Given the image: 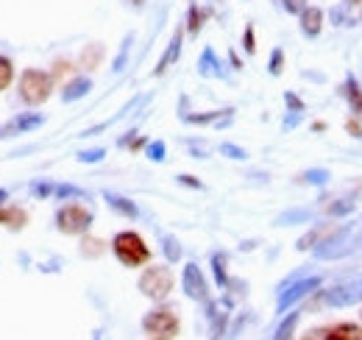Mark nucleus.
<instances>
[{"mask_svg": "<svg viewBox=\"0 0 362 340\" xmlns=\"http://www.w3.org/2000/svg\"><path fill=\"white\" fill-rule=\"evenodd\" d=\"M209 265H212L215 285H218V288H226L228 285V254L226 251H215V254L209 256Z\"/></svg>", "mask_w": 362, "mask_h": 340, "instance_id": "obj_21", "label": "nucleus"}, {"mask_svg": "<svg viewBox=\"0 0 362 340\" xmlns=\"http://www.w3.org/2000/svg\"><path fill=\"white\" fill-rule=\"evenodd\" d=\"M100 56H103V45L92 42V45H87V47L81 50V56H78V64H81L84 70H95V67L100 64Z\"/></svg>", "mask_w": 362, "mask_h": 340, "instance_id": "obj_24", "label": "nucleus"}, {"mask_svg": "<svg viewBox=\"0 0 362 340\" xmlns=\"http://www.w3.org/2000/svg\"><path fill=\"white\" fill-rule=\"evenodd\" d=\"M92 89V79L90 76H76V79H70L64 89H62V103H76V101H81V98H87Z\"/></svg>", "mask_w": 362, "mask_h": 340, "instance_id": "obj_17", "label": "nucleus"}, {"mask_svg": "<svg viewBox=\"0 0 362 340\" xmlns=\"http://www.w3.org/2000/svg\"><path fill=\"white\" fill-rule=\"evenodd\" d=\"M320 332H323V340H362V327L351 324V321H340V324L326 327Z\"/></svg>", "mask_w": 362, "mask_h": 340, "instance_id": "obj_18", "label": "nucleus"}, {"mask_svg": "<svg viewBox=\"0 0 362 340\" xmlns=\"http://www.w3.org/2000/svg\"><path fill=\"white\" fill-rule=\"evenodd\" d=\"M129 3H132L134 8H139V6H145V0H129Z\"/></svg>", "mask_w": 362, "mask_h": 340, "instance_id": "obj_44", "label": "nucleus"}, {"mask_svg": "<svg viewBox=\"0 0 362 340\" xmlns=\"http://www.w3.org/2000/svg\"><path fill=\"white\" fill-rule=\"evenodd\" d=\"M103 240H98V237H90V234H84V240H81V254L87 256V259H95V256L103 254Z\"/></svg>", "mask_w": 362, "mask_h": 340, "instance_id": "obj_31", "label": "nucleus"}, {"mask_svg": "<svg viewBox=\"0 0 362 340\" xmlns=\"http://www.w3.org/2000/svg\"><path fill=\"white\" fill-rule=\"evenodd\" d=\"M181 290L189 301H198V304L209 301V282H206L198 262H187L181 268Z\"/></svg>", "mask_w": 362, "mask_h": 340, "instance_id": "obj_9", "label": "nucleus"}, {"mask_svg": "<svg viewBox=\"0 0 362 340\" xmlns=\"http://www.w3.org/2000/svg\"><path fill=\"white\" fill-rule=\"evenodd\" d=\"M323 288V276H317V273H307V276H298V279H290V282H281L279 285V298H276V312L279 315H284V312H290L298 301H304L307 296H313L315 290Z\"/></svg>", "mask_w": 362, "mask_h": 340, "instance_id": "obj_5", "label": "nucleus"}, {"mask_svg": "<svg viewBox=\"0 0 362 340\" xmlns=\"http://www.w3.org/2000/svg\"><path fill=\"white\" fill-rule=\"evenodd\" d=\"M14 81V62L8 56H0V92L8 89Z\"/></svg>", "mask_w": 362, "mask_h": 340, "instance_id": "obj_32", "label": "nucleus"}, {"mask_svg": "<svg viewBox=\"0 0 362 340\" xmlns=\"http://www.w3.org/2000/svg\"><path fill=\"white\" fill-rule=\"evenodd\" d=\"M145 157H148L151 162H165V159H168V145H165V140H148Z\"/></svg>", "mask_w": 362, "mask_h": 340, "instance_id": "obj_30", "label": "nucleus"}, {"mask_svg": "<svg viewBox=\"0 0 362 340\" xmlns=\"http://www.w3.org/2000/svg\"><path fill=\"white\" fill-rule=\"evenodd\" d=\"M109 246H112L115 259H117L123 268H142V265L151 262V249H148V243L142 240V234H136L132 229H129V232H117Z\"/></svg>", "mask_w": 362, "mask_h": 340, "instance_id": "obj_1", "label": "nucleus"}, {"mask_svg": "<svg viewBox=\"0 0 362 340\" xmlns=\"http://www.w3.org/2000/svg\"><path fill=\"white\" fill-rule=\"evenodd\" d=\"M103 201H106V207H109L112 212L123 215V217H129V220H136V217L142 215L139 212V207H136L129 196H120V193L106 190V193H103Z\"/></svg>", "mask_w": 362, "mask_h": 340, "instance_id": "obj_16", "label": "nucleus"}, {"mask_svg": "<svg viewBox=\"0 0 362 340\" xmlns=\"http://www.w3.org/2000/svg\"><path fill=\"white\" fill-rule=\"evenodd\" d=\"M209 8H204V6H198V3H189V8H187V17H184V31L189 34V37H198L201 34V28H204V23L209 20Z\"/></svg>", "mask_w": 362, "mask_h": 340, "instance_id": "obj_19", "label": "nucleus"}, {"mask_svg": "<svg viewBox=\"0 0 362 340\" xmlns=\"http://www.w3.org/2000/svg\"><path fill=\"white\" fill-rule=\"evenodd\" d=\"M234 118V109H212V112H204V115H181V120L187 126H215V128H226Z\"/></svg>", "mask_w": 362, "mask_h": 340, "instance_id": "obj_14", "label": "nucleus"}, {"mask_svg": "<svg viewBox=\"0 0 362 340\" xmlns=\"http://www.w3.org/2000/svg\"><path fill=\"white\" fill-rule=\"evenodd\" d=\"M340 95L346 98L351 115L362 123V84L354 73H346V81H343V86H340Z\"/></svg>", "mask_w": 362, "mask_h": 340, "instance_id": "obj_15", "label": "nucleus"}, {"mask_svg": "<svg viewBox=\"0 0 362 340\" xmlns=\"http://www.w3.org/2000/svg\"><path fill=\"white\" fill-rule=\"evenodd\" d=\"M181 329V321L176 315L173 307L168 304H156L151 312H145L142 318V332L148 340H173L179 335Z\"/></svg>", "mask_w": 362, "mask_h": 340, "instance_id": "obj_3", "label": "nucleus"}, {"mask_svg": "<svg viewBox=\"0 0 362 340\" xmlns=\"http://www.w3.org/2000/svg\"><path fill=\"white\" fill-rule=\"evenodd\" d=\"M218 151H221L226 159H234V162H245V159H248V151L240 148V145H234V142H221Z\"/></svg>", "mask_w": 362, "mask_h": 340, "instance_id": "obj_34", "label": "nucleus"}, {"mask_svg": "<svg viewBox=\"0 0 362 340\" xmlns=\"http://www.w3.org/2000/svg\"><path fill=\"white\" fill-rule=\"evenodd\" d=\"M298 321H301V312H293V310H290V315L284 312V318H281V324H279L273 340H293V332H296Z\"/></svg>", "mask_w": 362, "mask_h": 340, "instance_id": "obj_23", "label": "nucleus"}, {"mask_svg": "<svg viewBox=\"0 0 362 340\" xmlns=\"http://www.w3.org/2000/svg\"><path fill=\"white\" fill-rule=\"evenodd\" d=\"M56 89V81L47 70H40V67H28L23 76H20V84H17V92H20V101L25 106H42L47 98L53 95Z\"/></svg>", "mask_w": 362, "mask_h": 340, "instance_id": "obj_2", "label": "nucleus"}, {"mask_svg": "<svg viewBox=\"0 0 362 340\" xmlns=\"http://www.w3.org/2000/svg\"><path fill=\"white\" fill-rule=\"evenodd\" d=\"M323 23H326V11L320 6H304L301 14H298V28L307 40H317L320 31H323Z\"/></svg>", "mask_w": 362, "mask_h": 340, "instance_id": "obj_12", "label": "nucleus"}, {"mask_svg": "<svg viewBox=\"0 0 362 340\" xmlns=\"http://www.w3.org/2000/svg\"><path fill=\"white\" fill-rule=\"evenodd\" d=\"M228 64H231V70H243V62H240V56L234 50H228Z\"/></svg>", "mask_w": 362, "mask_h": 340, "instance_id": "obj_42", "label": "nucleus"}, {"mask_svg": "<svg viewBox=\"0 0 362 340\" xmlns=\"http://www.w3.org/2000/svg\"><path fill=\"white\" fill-rule=\"evenodd\" d=\"M313 212L310 210H290V212L279 215L276 217V226H296V223H310Z\"/></svg>", "mask_w": 362, "mask_h": 340, "instance_id": "obj_29", "label": "nucleus"}, {"mask_svg": "<svg viewBox=\"0 0 362 340\" xmlns=\"http://www.w3.org/2000/svg\"><path fill=\"white\" fill-rule=\"evenodd\" d=\"M6 201H8V190H6V187H0V207H3Z\"/></svg>", "mask_w": 362, "mask_h": 340, "instance_id": "obj_43", "label": "nucleus"}, {"mask_svg": "<svg viewBox=\"0 0 362 340\" xmlns=\"http://www.w3.org/2000/svg\"><path fill=\"white\" fill-rule=\"evenodd\" d=\"M340 6H343V11L351 17L354 26L362 20V0H340Z\"/></svg>", "mask_w": 362, "mask_h": 340, "instance_id": "obj_36", "label": "nucleus"}, {"mask_svg": "<svg viewBox=\"0 0 362 340\" xmlns=\"http://www.w3.org/2000/svg\"><path fill=\"white\" fill-rule=\"evenodd\" d=\"M25 223H28V212L23 207H17V204H3L0 207V226H6L11 232H20Z\"/></svg>", "mask_w": 362, "mask_h": 340, "instance_id": "obj_20", "label": "nucleus"}, {"mask_svg": "<svg viewBox=\"0 0 362 340\" xmlns=\"http://www.w3.org/2000/svg\"><path fill=\"white\" fill-rule=\"evenodd\" d=\"M195 67H198V76H201V79H221V81L228 79V70H226V64H223V59H221V56L215 53V47H209V45L201 50Z\"/></svg>", "mask_w": 362, "mask_h": 340, "instance_id": "obj_11", "label": "nucleus"}, {"mask_svg": "<svg viewBox=\"0 0 362 340\" xmlns=\"http://www.w3.org/2000/svg\"><path fill=\"white\" fill-rule=\"evenodd\" d=\"M176 181H179L181 187H192V190H204V184L195 178V176H189V173H179L176 176Z\"/></svg>", "mask_w": 362, "mask_h": 340, "instance_id": "obj_40", "label": "nucleus"}, {"mask_svg": "<svg viewBox=\"0 0 362 340\" xmlns=\"http://www.w3.org/2000/svg\"><path fill=\"white\" fill-rule=\"evenodd\" d=\"M281 70H284V50L281 47H273L271 59H268V73L271 76H281Z\"/></svg>", "mask_w": 362, "mask_h": 340, "instance_id": "obj_35", "label": "nucleus"}, {"mask_svg": "<svg viewBox=\"0 0 362 340\" xmlns=\"http://www.w3.org/2000/svg\"><path fill=\"white\" fill-rule=\"evenodd\" d=\"M243 50H245L248 56L257 53V34H254V26H251V23L243 28Z\"/></svg>", "mask_w": 362, "mask_h": 340, "instance_id": "obj_37", "label": "nucleus"}, {"mask_svg": "<svg viewBox=\"0 0 362 340\" xmlns=\"http://www.w3.org/2000/svg\"><path fill=\"white\" fill-rule=\"evenodd\" d=\"M173 282H176V279H173L170 265H148V268L139 273L136 288H139V293L145 298L162 304L165 298L173 293Z\"/></svg>", "mask_w": 362, "mask_h": 340, "instance_id": "obj_4", "label": "nucleus"}, {"mask_svg": "<svg viewBox=\"0 0 362 340\" xmlns=\"http://www.w3.org/2000/svg\"><path fill=\"white\" fill-rule=\"evenodd\" d=\"M181 50H184V26H179V28L173 31V37H170V42L165 47L162 59H159L156 67H153V76H165V73L181 59Z\"/></svg>", "mask_w": 362, "mask_h": 340, "instance_id": "obj_13", "label": "nucleus"}, {"mask_svg": "<svg viewBox=\"0 0 362 340\" xmlns=\"http://www.w3.org/2000/svg\"><path fill=\"white\" fill-rule=\"evenodd\" d=\"M53 223H56V229H59L62 234L84 237V234H90L92 223H95V212H92L87 204L73 201V204L59 207V212H56V217H53Z\"/></svg>", "mask_w": 362, "mask_h": 340, "instance_id": "obj_6", "label": "nucleus"}, {"mask_svg": "<svg viewBox=\"0 0 362 340\" xmlns=\"http://www.w3.org/2000/svg\"><path fill=\"white\" fill-rule=\"evenodd\" d=\"M162 254H165V259H168V265H176V262H181V243L173 237V234H162Z\"/></svg>", "mask_w": 362, "mask_h": 340, "instance_id": "obj_26", "label": "nucleus"}, {"mask_svg": "<svg viewBox=\"0 0 362 340\" xmlns=\"http://www.w3.org/2000/svg\"><path fill=\"white\" fill-rule=\"evenodd\" d=\"M332 229H334L332 223H317V226H315V229H313V232H310V234H304V237H301V240L296 243V249H298V251H307V249H315L317 243H320V240H323V237H326V234H329Z\"/></svg>", "mask_w": 362, "mask_h": 340, "instance_id": "obj_22", "label": "nucleus"}, {"mask_svg": "<svg viewBox=\"0 0 362 340\" xmlns=\"http://www.w3.org/2000/svg\"><path fill=\"white\" fill-rule=\"evenodd\" d=\"M76 159H78L81 165H98V162L106 159V148H87V151H78Z\"/></svg>", "mask_w": 362, "mask_h": 340, "instance_id": "obj_33", "label": "nucleus"}, {"mask_svg": "<svg viewBox=\"0 0 362 340\" xmlns=\"http://www.w3.org/2000/svg\"><path fill=\"white\" fill-rule=\"evenodd\" d=\"M357 212V201L354 198H340V201H332L326 207V215L329 217H349V215Z\"/></svg>", "mask_w": 362, "mask_h": 340, "instance_id": "obj_27", "label": "nucleus"}, {"mask_svg": "<svg viewBox=\"0 0 362 340\" xmlns=\"http://www.w3.org/2000/svg\"><path fill=\"white\" fill-rule=\"evenodd\" d=\"M362 301V276L357 279H349V282H340L329 290H320V304L323 307H334V310H343V307H354Z\"/></svg>", "mask_w": 362, "mask_h": 340, "instance_id": "obj_7", "label": "nucleus"}, {"mask_svg": "<svg viewBox=\"0 0 362 340\" xmlns=\"http://www.w3.org/2000/svg\"><path fill=\"white\" fill-rule=\"evenodd\" d=\"M329 178H332V173L326 168H310L301 173V181H304V184H313V187H326Z\"/></svg>", "mask_w": 362, "mask_h": 340, "instance_id": "obj_28", "label": "nucleus"}, {"mask_svg": "<svg viewBox=\"0 0 362 340\" xmlns=\"http://www.w3.org/2000/svg\"><path fill=\"white\" fill-rule=\"evenodd\" d=\"M276 6H281V11H287V14L298 17V14H301V8H304V6H310V3H307V0H276Z\"/></svg>", "mask_w": 362, "mask_h": 340, "instance_id": "obj_38", "label": "nucleus"}, {"mask_svg": "<svg viewBox=\"0 0 362 340\" xmlns=\"http://www.w3.org/2000/svg\"><path fill=\"white\" fill-rule=\"evenodd\" d=\"M31 196L34 198H56V201H78V198H87V190L78 187V184H67V181H34L31 184Z\"/></svg>", "mask_w": 362, "mask_h": 340, "instance_id": "obj_8", "label": "nucleus"}, {"mask_svg": "<svg viewBox=\"0 0 362 340\" xmlns=\"http://www.w3.org/2000/svg\"><path fill=\"white\" fill-rule=\"evenodd\" d=\"M346 131H349L354 140H362V126H360V120H357V118H351V120L346 123Z\"/></svg>", "mask_w": 362, "mask_h": 340, "instance_id": "obj_41", "label": "nucleus"}, {"mask_svg": "<svg viewBox=\"0 0 362 340\" xmlns=\"http://www.w3.org/2000/svg\"><path fill=\"white\" fill-rule=\"evenodd\" d=\"M132 45H134V34H126V37H123V45H120V50H117V56H115V62H112V73H123V70H126Z\"/></svg>", "mask_w": 362, "mask_h": 340, "instance_id": "obj_25", "label": "nucleus"}, {"mask_svg": "<svg viewBox=\"0 0 362 340\" xmlns=\"http://www.w3.org/2000/svg\"><path fill=\"white\" fill-rule=\"evenodd\" d=\"M284 103H287V112H301V115L307 112V103L296 92H284Z\"/></svg>", "mask_w": 362, "mask_h": 340, "instance_id": "obj_39", "label": "nucleus"}, {"mask_svg": "<svg viewBox=\"0 0 362 340\" xmlns=\"http://www.w3.org/2000/svg\"><path fill=\"white\" fill-rule=\"evenodd\" d=\"M42 126H45V115H40V112H23V115H17V118H11V120H6L0 126V140L17 137V134H31V131H37V128Z\"/></svg>", "mask_w": 362, "mask_h": 340, "instance_id": "obj_10", "label": "nucleus"}]
</instances>
